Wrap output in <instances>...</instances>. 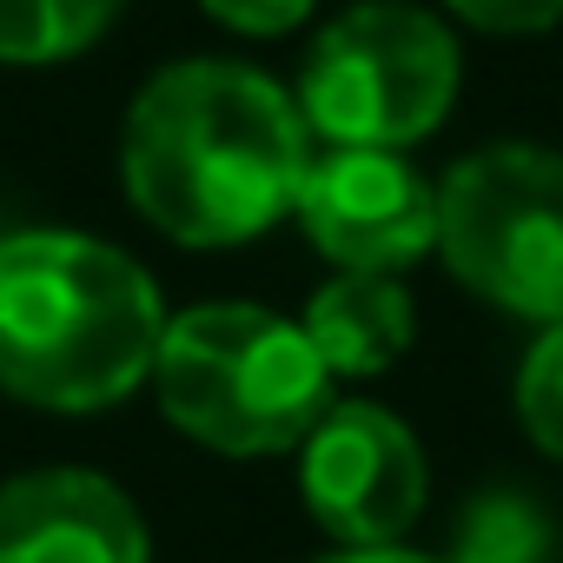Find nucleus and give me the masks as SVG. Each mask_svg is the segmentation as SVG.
<instances>
[{
    "label": "nucleus",
    "instance_id": "1",
    "mask_svg": "<svg viewBox=\"0 0 563 563\" xmlns=\"http://www.w3.org/2000/svg\"><path fill=\"white\" fill-rule=\"evenodd\" d=\"M312 126L299 100L239 60H173L140 87L120 133V179L146 225L225 252L299 212Z\"/></svg>",
    "mask_w": 563,
    "mask_h": 563
},
{
    "label": "nucleus",
    "instance_id": "2",
    "mask_svg": "<svg viewBox=\"0 0 563 563\" xmlns=\"http://www.w3.org/2000/svg\"><path fill=\"white\" fill-rule=\"evenodd\" d=\"M166 312L140 258L87 232L0 239V385L41 411H107L153 378Z\"/></svg>",
    "mask_w": 563,
    "mask_h": 563
},
{
    "label": "nucleus",
    "instance_id": "3",
    "mask_svg": "<svg viewBox=\"0 0 563 563\" xmlns=\"http://www.w3.org/2000/svg\"><path fill=\"white\" fill-rule=\"evenodd\" d=\"M153 391L166 418L219 457L292 451L332 411V372L306 325L245 299L166 319Z\"/></svg>",
    "mask_w": 563,
    "mask_h": 563
},
{
    "label": "nucleus",
    "instance_id": "4",
    "mask_svg": "<svg viewBox=\"0 0 563 563\" xmlns=\"http://www.w3.org/2000/svg\"><path fill=\"white\" fill-rule=\"evenodd\" d=\"M457 80L464 60L438 14L405 8V0H365L312 41L299 74V113L325 146L405 153L411 140L444 126Z\"/></svg>",
    "mask_w": 563,
    "mask_h": 563
},
{
    "label": "nucleus",
    "instance_id": "5",
    "mask_svg": "<svg viewBox=\"0 0 563 563\" xmlns=\"http://www.w3.org/2000/svg\"><path fill=\"white\" fill-rule=\"evenodd\" d=\"M438 258L484 306L563 325V153L484 146L438 186Z\"/></svg>",
    "mask_w": 563,
    "mask_h": 563
},
{
    "label": "nucleus",
    "instance_id": "6",
    "mask_svg": "<svg viewBox=\"0 0 563 563\" xmlns=\"http://www.w3.org/2000/svg\"><path fill=\"white\" fill-rule=\"evenodd\" d=\"M299 490L319 530H332L345 550H372V543H398L418 523L431 471L405 418L345 398L312 424L299 457Z\"/></svg>",
    "mask_w": 563,
    "mask_h": 563
},
{
    "label": "nucleus",
    "instance_id": "7",
    "mask_svg": "<svg viewBox=\"0 0 563 563\" xmlns=\"http://www.w3.org/2000/svg\"><path fill=\"white\" fill-rule=\"evenodd\" d=\"M299 225L339 272H405L438 252V186L378 146H325L299 186Z\"/></svg>",
    "mask_w": 563,
    "mask_h": 563
},
{
    "label": "nucleus",
    "instance_id": "8",
    "mask_svg": "<svg viewBox=\"0 0 563 563\" xmlns=\"http://www.w3.org/2000/svg\"><path fill=\"white\" fill-rule=\"evenodd\" d=\"M133 497L100 471H27L0 484V563H146Z\"/></svg>",
    "mask_w": 563,
    "mask_h": 563
},
{
    "label": "nucleus",
    "instance_id": "9",
    "mask_svg": "<svg viewBox=\"0 0 563 563\" xmlns=\"http://www.w3.org/2000/svg\"><path fill=\"white\" fill-rule=\"evenodd\" d=\"M411 292L398 272H332V286L306 306V339L332 378H378L411 352Z\"/></svg>",
    "mask_w": 563,
    "mask_h": 563
},
{
    "label": "nucleus",
    "instance_id": "10",
    "mask_svg": "<svg viewBox=\"0 0 563 563\" xmlns=\"http://www.w3.org/2000/svg\"><path fill=\"white\" fill-rule=\"evenodd\" d=\"M126 0H0V60L47 67L93 47Z\"/></svg>",
    "mask_w": 563,
    "mask_h": 563
},
{
    "label": "nucleus",
    "instance_id": "11",
    "mask_svg": "<svg viewBox=\"0 0 563 563\" xmlns=\"http://www.w3.org/2000/svg\"><path fill=\"white\" fill-rule=\"evenodd\" d=\"M517 418L543 457L563 464V325H543V339L523 352L517 372Z\"/></svg>",
    "mask_w": 563,
    "mask_h": 563
},
{
    "label": "nucleus",
    "instance_id": "12",
    "mask_svg": "<svg viewBox=\"0 0 563 563\" xmlns=\"http://www.w3.org/2000/svg\"><path fill=\"white\" fill-rule=\"evenodd\" d=\"M543 550V530L530 517V504L517 497H490L471 510L464 523V543H457V563H530Z\"/></svg>",
    "mask_w": 563,
    "mask_h": 563
},
{
    "label": "nucleus",
    "instance_id": "13",
    "mask_svg": "<svg viewBox=\"0 0 563 563\" xmlns=\"http://www.w3.org/2000/svg\"><path fill=\"white\" fill-rule=\"evenodd\" d=\"M477 34H543L563 21V0H444Z\"/></svg>",
    "mask_w": 563,
    "mask_h": 563
},
{
    "label": "nucleus",
    "instance_id": "14",
    "mask_svg": "<svg viewBox=\"0 0 563 563\" xmlns=\"http://www.w3.org/2000/svg\"><path fill=\"white\" fill-rule=\"evenodd\" d=\"M199 8H206L219 27H232V34L272 41V34H292V27L312 14V0H199Z\"/></svg>",
    "mask_w": 563,
    "mask_h": 563
},
{
    "label": "nucleus",
    "instance_id": "15",
    "mask_svg": "<svg viewBox=\"0 0 563 563\" xmlns=\"http://www.w3.org/2000/svg\"><path fill=\"white\" fill-rule=\"evenodd\" d=\"M319 563H438V556H418V550H398V543H372V550H332Z\"/></svg>",
    "mask_w": 563,
    "mask_h": 563
}]
</instances>
